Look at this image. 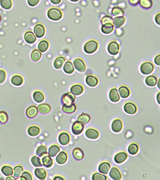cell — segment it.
Listing matches in <instances>:
<instances>
[{"mask_svg":"<svg viewBox=\"0 0 160 180\" xmlns=\"http://www.w3.org/2000/svg\"><path fill=\"white\" fill-rule=\"evenodd\" d=\"M98 43L96 41L91 40L87 41L84 45V51L88 54L94 53L97 50Z\"/></svg>","mask_w":160,"mask_h":180,"instance_id":"obj_1","label":"cell"},{"mask_svg":"<svg viewBox=\"0 0 160 180\" xmlns=\"http://www.w3.org/2000/svg\"><path fill=\"white\" fill-rule=\"evenodd\" d=\"M47 15L50 20L58 21L62 18L63 13L59 9L52 8L48 11Z\"/></svg>","mask_w":160,"mask_h":180,"instance_id":"obj_2","label":"cell"},{"mask_svg":"<svg viewBox=\"0 0 160 180\" xmlns=\"http://www.w3.org/2000/svg\"><path fill=\"white\" fill-rule=\"evenodd\" d=\"M140 72L145 75L150 74L153 72L154 66L152 63L146 62L141 64L140 66Z\"/></svg>","mask_w":160,"mask_h":180,"instance_id":"obj_3","label":"cell"},{"mask_svg":"<svg viewBox=\"0 0 160 180\" xmlns=\"http://www.w3.org/2000/svg\"><path fill=\"white\" fill-rule=\"evenodd\" d=\"M119 44L115 41H112L109 43L108 46V52L113 55H115L118 53L119 51Z\"/></svg>","mask_w":160,"mask_h":180,"instance_id":"obj_4","label":"cell"},{"mask_svg":"<svg viewBox=\"0 0 160 180\" xmlns=\"http://www.w3.org/2000/svg\"><path fill=\"white\" fill-rule=\"evenodd\" d=\"M73 64L75 68L78 72L82 73L86 71V64L82 59L76 58L74 60Z\"/></svg>","mask_w":160,"mask_h":180,"instance_id":"obj_5","label":"cell"},{"mask_svg":"<svg viewBox=\"0 0 160 180\" xmlns=\"http://www.w3.org/2000/svg\"><path fill=\"white\" fill-rule=\"evenodd\" d=\"M84 125L79 121H76L73 123L72 130L73 133L75 135H78L83 132Z\"/></svg>","mask_w":160,"mask_h":180,"instance_id":"obj_6","label":"cell"},{"mask_svg":"<svg viewBox=\"0 0 160 180\" xmlns=\"http://www.w3.org/2000/svg\"><path fill=\"white\" fill-rule=\"evenodd\" d=\"M34 31L36 36L38 38L43 37L45 34V27L41 24H39L36 25L34 27Z\"/></svg>","mask_w":160,"mask_h":180,"instance_id":"obj_7","label":"cell"},{"mask_svg":"<svg viewBox=\"0 0 160 180\" xmlns=\"http://www.w3.org/2000/svg\"><path fill=\"white\" fill-rule=\"evenodd\" d=\"M124 110L126 113L130 114H134L137 112V107L135 104L131 102H128L124 106Z\"/></svg>","mask_w":160,"mask_h":180,"instance_id":"obj_8","label":"cell"},{"mask_svg":"<svg viewBox=\"0 0 160 180\" xmlns=\"http://www.w3.org/2000/svg\"><path fill=\"white\" fill-rule=\"evenodd\" d=\"M76 97L75 95L70 93H65L62 98V100L64 104H70L74 102Z\"/></svg>","mask_w":160,"mask_h":180,"instance_id":"obj_9","label":"cell"},{"mask_svg":"<svg viewBox=\"0 0 160 180\" xmlns=\"http://www.w3.org/2000/svg\"><path fill=\"white\" fill-rule=\"evenodd\" d=\"M58 140L60 144L65 145L70 142V137L69 135L66 132H62L59 135Z\"/></svg>","mask_w":160,"mask_h":180,"instance_id":"obj_10","label":"cell"},{"mask_svg":"<svg viewBox=\"0 0 160 180\" xmlns=\"http://www.w3.org/2000/svg\"><path fill=\"white\" fill-rule=\"evenodd\" d=\"M123 128V123L122 121L119 119H115L112 123V130L114 132L118 133L121 132Z\"/></svg>","mask_w":160,"mask_h":180,"instance_id":"obj_11","label":"cell"},{"mask_svg":"<svg viewBox=\"0 0 160 180\" xmlns=\"http://www.w3.org/2000/svg\"><path fill=\"white\" fill-rule=\"evenodd\" d=\"M25 41L29 44H33L36 40V37L35 34L31 31H28L24 35Z\"/></svg>","mask_w":160,"mask_h":180,"instance_id":"obj_12","label":"cell"},{"mask_svg":"<svg viewBox=\"0 0 160 180\" xmlns=\"http://www.w3.org/2000/svg\"><path fill=\"white\" fill-rule=\"evenodd\" d=\"M38 113V108L35 106H31L27 108L26 110V114L29 118L35 117Z\"/></svg>","mask_w":160,"mask_h":180,"instance_id":"obj_13","label":"cell"},{"mask_svg":"<svg viewBox=\"0 0 160 180\" xmlns=\"http://www.w3.org/2000/svg\"><path fill=\"white\" fill-rule=\"evenodd\" d=\"M85 135L89 139L94 140L99 137V134L96 130L93 129H88L86 131Z\"/></svg>","mask_w":160,"mask_h":180,"instance_id":"obj_14","label":"cell"},{"mask_svg":"<svg viewBox=\"0 0 160 180\" xmlns=\"http://www.w3.org/2000/svg\"><path fill=\"white\" fill-rule=\"evenodd\" d=\"M62 110L64 112L67 113H72L76 110V106L74 103L64 104L63 105Z\"/></svg>","mask_w":160,"mask_h":180,"instance_id":"obj_15","label":"cell"},{"mask_svg":"<svg viewBox=\"0 0 160 180\" xmlns=\"http://www.w3.org/2000/svg\"><path fill=\"white\" fill-rule=\"evenodd\" d=\"M109 98L112 102H117L119 101L120 97L118 93V91L116 88H114L111 90L109 93Z\"/></svg>","mask_w":160,"mask_h":180,"instance_id":"obj_16","label":"cell"},{"mask_svg":"<svg viewBox=\"0 0 160 180\" xmlns=\"http://www.w3.org/2000/svg\"><path fill=\"white\" fill-rule=\"evenodd\" d=\"M86 82L87 85L90 87H93L98 84V80L95 76L92 75H88L87 76Z\"/></svg>","mask_w":160,"mask_h":180,"instance_id":"obj_17","label":"cell"},{"mask_svg":"<svg viewBox=\"0 0 160 180\" xmlns=\"http://www.w3.org/2000/svg\"><path fill=\"white\" fill-rule=\"evenodd\" d=\"M71 93L75 96H78L82 94L84 91V88L81 85H74L71 88Z\"/></svg>","mask_w":160,"mask_h":180,"instance_id":"obj_18","label":"cell"},{"mask_svg":"<svg viewBox=\"0 0 160 180\" xmlns=\"http://www.w3.org/2000/svg\"><path fill=\"white\" fill-rule=\"evenodd\" d=\"M110 176L112 179L114 180H119L122 178L121 173L119 170L115 167H113L111 169Z\"/></svg>","mask_w":160,"mask_h":180,"instance_id":"obj_19","label":"cell"},{"mask_svg":"<svg viewBox=\"0 0 160 180\" xmlns=\"http://www.w3.org/2000/svg\"><path fill=\"white\" fill-rule=\"evenodd\" d=\"M128 155L125 152H120L115 155L114 160L117 164H121L124 162L127 158Z\"/></svg>","mask_w":160,"mask_h":180,"instance_id":"obj_20","label":"cell"},{"mask_svg":"<svg viewBox=\"0 0 160 180\" xmlns=\"http://www.w3.org/2000/svg\"><path fill=\"white\" fill-rule=\"evenodd\" d=\"M68 159V156L65 152H61L56 158V161L58 164L63 165L66 163Z\"/></svg>","mask_w":160,"mask_h":180,"instance_id":"obj_21","label":"cell"},{"mask_svg":"<svg viewBox=\"0 0 160 180\" xmlns=\"http://www.w3.org/2000/svg\"><path fill=\"white\" fill-rule=\"evenodd\" d=\"M35 174L36 177L40 180H43L47 177V172L43 168H37L35 170Z\"/></svg>","mask_w":160,"mask_h":180,"instance_id":"obj_22","label":"cell"},{"mask_svg":"<svg viewBox=\"0 0 160 180\" xmlns=\"http://www.w3.org/2000/svg\"><path fill=\"white\" fill-rule=\"evenodd\" d=\"M65 61V59L64 57L62 56H59L54 60V67L56 69H61Z\"/></svg>","mask_w":160,"mask_h":180,"instance_id":"obj_23","label":"cell"},{"mask_svg":"<svg viewBox=\"0 0 160 180\" xmlns=\"http://www.w3.org/2000/svg\"><path fill=\"white\" fill-rule=\"evenodd\" d=\"M125 22V18L124 16H116L113 19V25L116 28L121 27Z\"/></svg>","mask_w":160,"mask_h":180,"instance_id":"obj_24","label":"cell"},{"mask_svg":"<svg viewBox=\"0 0 160 180\" xmlns=\"http://www.w3.org/2000/svg\"><path fill=\"white\" fill-rule=\"evenodd\" d=\"M111 168V165L110 163L107 162H104L101 163L99 167V171L100 173L106 174L109 173Z\"/></svg>","mask_w":160,"mask_h":180,"instance_id":"obj_25","label":"cell"},{"mask_svg":"<svg viewBox=\"0 0 160 180\" xmlns=\"http://www.w3.org/2000/svg\"><path fill=\"white\" fill-rule=\"evenodd\" d=\"M24 80L23 77L19 75H15L12 77L11 79V83L14 85L19 86L23 84Z\"/></svg>","mask_w":160,"mask_h":180,"instance_id":"obj_26","label":"cell"},{"mask_svg":"<svg viewBox=\"0 0 160 180\" xmlns=\"http://www.w3.org/2000/svg\"><path fill=\"white\" fill-rule=\"evenodd\" d=\"M38 110L40 113L43 114H47L50 112L51 108L49 104L43 103L39 105Z\"/></svg>","mask_w":160,"mask_h":180,"instance_id":"obj_27","label":"cell"},{"mask_svg":"<svg viewBox=\"0 0 160 180\" xmlns=\"http://www.w3.org/2000/svg\"><path fill=\"white\" fill-rule=\"evenodd\" d=\"M73 155L75 159L77 160H81L84 157V153L81 149L76 148L73 150Z\"/></svg>","mask_w":160,"mask_h":180,"instance_id":"obj_28","label":"cell"},{"mask_svg":"<svg viewBox=\"0 0 160 180\" xmlns=\"http://www.w3.org/2000/svg\"><path fill=\"white\" fill-rule=\"evenodd\" d=\"M114 30V25L111 24H106L102 25L101 31L105 35H109Z\"/></svg>","mask_w":160,"mask_h":180,"instance_id":"obj_29","label":"cell"},{"mask_svg":"<svg viewBox=\"0 0 160 180\" xmlns=\"http://www.w3.org/2000/svg\"><path fill=\"white\" fill-rule=\"evenodd\" d=\"M119 93L121 97L127 98L130 95V92L129 89L125 86H121L119 88Z\"/></svg>","mask_w":160,"mask_h":180,"instance_id":"obj_30","label":"cell"},{"mask_svg":"<svg viewBox=\"0 0 160 180\" xmlns=\"http://www.w3.org/2000/svg\"><path fill=\"white\" fill-rule=\"evenodd\" d=\"M33 99L37 103H41L45 99L44 95L42 92L39 91H36L34 92L33 94Z\"/></svg>","mask_w":160,"mask_h":180,"instance_id":"obj_31","label":"cell"},{"mask_svg":"<svg viewBox=\"0 0 160 180\" xmlns=\"http://www.w3.org/2000/svg\"><path fill=\"white\" fill-rule=\"evenodd\" d=\"M28 134L31 136H35L38 135L40 132V129L36 126H31L28 129Z\"/></svg>","mask_w":160,"mask_h":180,"instance_id":"obj_32","label":"cell"},{"mask_svg":"<svg viewBox=\"0 0 160 180\" xmlns=\"http://www.w3.org/2000/svg\"><path fill=\"white\" fill-rule=\"evenodd\" d=\"M60 148L58 145H52L49 149V156L52 157L55 156L60 152Z\"/></svg>","mask_w":160,"mask_h":180,"instance_id":"obj_33","label":"cell"},{"mask_svg":"<svg viewBox=\"0 0 160 180\" xmlns=\"http://www.w3.org/2000/svg\"><path fill=\"white\" fill-rule=\"evenodd\" d=\"M64 72L68 74H71L74 72V68L73 65L71 62L67 61L64 64Z\"/></svg>","mask_w":160,"mask_h":180,"instance_id":"obj_34","label":"cell"},{"mask_svg":"<svg viewBox=\"0 0 160 180\" xmlns=\"http://www.w3.org/2000/svg\"><path fill=\"white\" fill-rule=\"evenodd\" d=\"M146 85L150 87L154 86L157 83V78L153 75L149 76L145 80Z\"/></svg>","mask_w":160,"mask_h":180,"instance_id":"obj_35","label":"cell"},{"mask_svg":"<svg viewBox=\"0 0 160 180\" xmlns=\"http://www.w3.org/2000/svg\"><path fill=\"white\" fill-rule=\"evenodd\" d=\"M49 48V43L47 40H42L40 42L38 46V50L41 53H44Z\"/></svg>","mask_w":160,"mask_h":180,"instance_id":"obj_36","label":"cell"},{"mask_svg":"<svg viewBox=\"0 0 160 180\" xmlns=\"http://www.w3.org/2000/svg\"><path fill=\"white\" fill-rule=\"evenodd\" d=\"M91 120V117L89 114L82 113L78 118V121L81 122L83 124H87Z\"/></svg>","mask_w":160,"mask_h":180,"instance_id":"obj_37","label":"cell"},{"mask_svg":"<svg viewBox=\"0 0 160 180\" xmlns=\"http://www.w3.org/2000/svg\"><path fill=\"white\" fill-rule=\"evenodd\" d=\"M2 173L6 176H12L13 174V168L11 166L4 165L2 168Z\"/></svg>","mask_w":160,"mask_h":180,"instance_id":"obj_38","label":"cell"},{"mask_svg":"<svg viewBox=\"0 0 160 180\" xmlns=\"http://www.w3.org/2000/svg\"><path fill=\"white\" fill-rule=\"evenodd\" d=\"M42 165L47 168H49L52 166L53 161L49 156L44 157L42 159Z\"/></svg>","mask_w":160,"mask_h":180,"instance_id":"obj_39","label":"cell"},{"mask_svg":"<svg viewBox=\"0 0 160 180\" xmlns=\"http://www.w3.org/2000/svg\"><path fill=\"white\" fill-rule=\"evenodd\" d=\"M0 5L5 10H10L12 6V0H0Z\"/></svg>","mask_w":160,"mask_h":180,"instance_id":"obj_40","label":"cell"},{"mask_svg":"<svg viewBox=\"0 0 160 180\" xmlns=\"http://www.w3.org/2000/svg\"><path fill=\"white\" fill-rule=\"evenodd\" d=\"M47 148L44 145H40L37 148L36 151V155L39 157H42L44 155H47Z\"/></svg>","mask_w":160,"mask_h":180,"instance_id":"obj_41","label":"cell"},{"mask_svg":"<svg viewBox=\"0 0 160 180\" xmlns=\"http://www.w3.org/2000/svg\"><path fill=\"white\" fill-rule=\"evenodd\" d=\"M41 56H42V54L38 50H34L31 52V58L34 61H38L39 60H40V58H41Z\"/></svg>","mask_w":160,"mask_h":180,"instance_id":"obj_42","label":"cell"},{"mask_svg":"<svg viewBox=\"0 0 160 180\" xmlns=\"http://www.w3.org/2000/svg\"><path fill=\"white\" fill-rule=\"evenodd\" d=\"M139 4L142 8L149 9L153 5L152 0H139Z\"/></svg>","mask_w":160,"mask_h":180,"instance_id":"obj_43","label":"cell"},{"mask_svg":"<svg viewBox=\"0 0 160 180\" xmlns=\"http://www.w3.org/2000/svg\"><path fill=\"white\" fill-rule=\"evenodd\" d=\"M31 164L35 167H41L43 165L41 163V160L40 158L36 156H34L31 159Z\"/></svg>","mask_w":160,"mask_h":180,"instance_id":"obj_44","label":"cell"},{"mask_svg":"<svg viewBox=\"0 0 160 180\" xmlns=\"http://www.w3.org/2000/svg\"><path fill=\"white\" fill-rule=\"evenodd\" d=\"M112 14L114 16H123L124 14V11L122 8L118 7H114L112 8Z\"/></svg>","mask_w":160,"mask_h":180,"instance_id":"obj_45","label":"cell"},{"mask_svg":"<svg viewBox=\"0 0 160 180\" xmlns=\"http://www.w3.org/2000/svg\"><path fill=\"white\" fill-rule=\"evenodd\" d=\"M23 167L20 165H18V166H16L13 169V174L15 178H19L20 177L22 173L23 172Z\"/></svg>","mask_w":160,"mask_h":180,"instance_id":"obj_46","label":"cell"},{"mask_svg":"<svg viewBox=\"0 0 160 180\" xmlns=\"http://www.w3.org/2000/svg\"><path fill=\"white\" fill-rule=\"evenodd\" d=\"M128 151L131 155H135L139 151V147L136 144H132L129 145Z\"/></svg>","mask_w":160,"mask_h":180,"instance_id":"obj_47","label":"cell"},{"mask_svg":"<svg viewBox=\"0 0 160 180\" xmlns=\"http://www.w3.org/2000/svg\"><path fill=\"white\" fill-rule=\"evenodd\" d=\"M9 116L8 113L4 111H0V122L5 123L8 122Z\"/></svg>","mask_w":160,"mask_h":180,"instance_id":"obj_48","label":"cell"},{"mask_svg":"<svg viewBox=\"0 0 160 180\" xmlns=\"http://www.w3.org/2000/svg\"><path fill=\"white\" fill-rule=\"evenodd\" d=\"M101 22L102 25L106 24H111L113 25V19L112 16L106 15L102 17Z\"/></svg>","mask_w":160,"mask_h":180,"instance_id":"obj_49","label":"cell"},{"mask_svg":"<svg viewBox=\"0 0 160 180\" xmlns=\"http://www.w3.org/2000/svg\"><path fill=\"white\" fill-rule=\"evenodd\" d=\"M20 179L21 180H32L33 177L29 172L25 171L22 173L20 176Z\"/></svg>","mask_w":160,"mask_h":180,"instance_id":"obj_50","label":"cell"},{"mask_svg":"<svg viewBox=\"0 0 160 180\" xmlns=\"http://www.w3.org/2000/svg\"><path fill=\"white\" fill-rule=\"evenodd\" d=\"M107 179V177L105 175L98 173H94L92 176V179L93 180H106Z\"/></svg>","mask_w":160,"mask_h":180,"instance_id":"obj_51","label":"cell"},{"mask_svg":"<svg viewBox=\"0 0 160 180\" xmlns=\"http://www.w3.org/2000/svg\"><path fill=\"white\" fill-rule=\"evenodd\" d=\"M6 74L5 71L0 70V84L4 83L6 79Z\"/></svg>","mask_w":160,"mask_h":180,"instance_id":"obj_52","label":"cell"},{"mask_svg":"<svg viewBox=\"0 0 160 180\" xmlns=\"http://www.w3.org/2000/svg\"><path fill=\"white\" fill-rule=\"evenodd\" d=\"M40 0H27L28 4L31 7H34L37 5Z\"/></svg>","mask_w":160,"mask_h":180,"instance_id":"obj_53","label":"cell"},{"mask_svg":"<svg viewBox=\"0 0 160 180\" xmlns=\"http://www.w3.org/2000/svg\"><path fill=\"white\" fill-rule=\"evenodd\" d=\"M154 62L156 65L160 66V55L158 54L154 58Z\"/></svg>","mask_w":160,"mask_h":180,"instance_id":"obj_54","label":"cell"},{"mask_svg":"<svg viewBox=\"0 0 160 180\" xmlns=\"http://www.w3.org/2000/svg\"><path fill=\"white\" fill-rule=\"evenodd\" d=\"M155 21L156 24H158V25H160V14L158 13L155 16Z\"/></svg>","mask_w":160,"mask_h":180,"instance_id":"obj_55","label":"cell"},{"mask_svg":"<svg viewBox=\"0 0 160 180\" xmlns=\"http://www.w3.org/2000/svg\"><path fill=\"white\" fill-rule=\"evenodd\" d=\"M139 0H129V2L133 5H137L139 3Z\"/></svg>","mask_w":160,"mask_h":180,"instance_id":"obj_56","label":"cell"},{"mask_svg":"<svg viewBox=\"0 0 160 180\" xmlns=\"http://www.w3.org/2000/svg\"><path fill=\"white\" fill-rule=\"evenodd\" d=\"M51 2L54 5H57L61 2V0H50Z\"/></svg>","mask_w":160,"mask_h":180,"instance_id":"obj_57","label":"cell"},{"mask_svg":"<svg viewBox=\"0 0 160 180\" xmlns=\"http://www.w3.org/2000/svg\"><path fill=\"white\" fill-rule=\"evenodd\" d=\"M54 180H64V178H63V177H61L60 176H56L54 177Z\"/></svg>","mask_w":160,"mask_h":180,"instance_id":"obj_58","label":"cell"},{"mask_svg":"<svg viewBox=\"0 0 160 180\" xmlns=\"http://www.w3.org/2000/svg\"><path fill=\"white\" fill-rule=\"evenodd\" d=\"M16 178L14 177V176H9V177H7L6 178V180H16Z\"/></svg>","mask_w":160,"mask_h":180,"instance_id":"obj_59","label":"cell"},{"mask_svg":"<svg viewBox=\"0 0 160 180\" xmlns=\"http://www.w3.org/2000/svg\"><path fill=\"white\" fill-rule=\"evenodd\" d=\"M160 97V93H159L157 95V101H158V103H159V104H160V100H159V98Z\"/></svg>","mask_w":160,"mask_h":180,"instance_id":"obj_60","label":"cell"},{"mask_svg":"<svg viewBox=\"0 0 160 180\" xmlns=\"http://www.w3.org/2000/svg\"><path fill=\"white\" fill-rule=\"evenodd\" d=\"M160 79H159V80H158V88L159 89H160Z\"/></svg>","mask_w":160,"mask_h":180,"instance_id":"obj_61","label":"cell"},{"mask_svg":"<svg viewBox=\"0 0 160 180\" xmlns=\"http://www.w3.org/2000/svg\"><path fill=\"white\" fill-rule=\"evenodd\" d=\"M70 1L73 2H77L79 0H70Z\"/></svg>","mask_w":160,"mask_h":180,"instance_id":"obj_62","label":"cell"},{"mask_svg":"<svg viewBox=\"0 0 160 180\" xmlns=\"http://www.w3.org/2000/svg\"><path fill=\"white\" fill-rule=\"evenodd\" d=\"M1 20H2L1 16V15H0V22L1 21Z\"/></svg>","mask_w":160,"mask_h":180,"instance_id":"obj_63","label":"cell"}]
</instances>
